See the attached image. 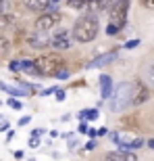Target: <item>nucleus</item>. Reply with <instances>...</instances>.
<instances>
[{"label":"nucleus","mask_w":154,"mask_h":161,"mask_svg":"<svg viewBox=\"0 0 154 161\" xmlns=\"http://www.w3.org/2000/svg\"><path fill=\"white\" fill-rule=\"evenodd\" d=\"M71 42H73L71 34L67 30H63L59 34H54L52 40H48V44H52V48H56V50H67V48L71 46Z\"/></svg>","instance_id":"nucleus-7"},{"label":"nucleus","mask_w":154,"mask_h":161,"mask_svg":"<svg viewBox=\"0 0 154 161\" xmlns=\"http://www.w3.org/2000/svg\"><path fill=\"white\" fill-rule=\"evenodd\" d=\"M29 46H33V48H44V46H48V40H46V38H42L40 31H38L36 36H29Z\"/></svg>","instance_id":"nucleus-15"},{"label":"nucleus","mask_w":154,"mask_h":161,"mask_svg":"<svg viewBox=\"0 0 154 161\" xmlns=\"http://www.w3.org/2000/svg\"><path fill=\"white\" fill-rule=\"evenodd\" d=\"M115 0H71L73 8H92V11H106L113 6Z\"/></svg>","instance_id":"nucleus-6"},{"label":"nucleus","mask_w":154,"mask_h":161,"mask_svg":"<svg viewBox=\"0 0 154 161\" xmlns=\"http://www.w3.org/2000/svg\"><path fill=\"white\" fill-rule=\"evenodd\" d=\"M54 90H56V88H46V90H42V94H44V96H48V94H52Z\"/></svg>","instance_id":"nucleus-28"},{"label":"nucleus","mask_w":154,"mask_h":161,"mask_svg":"<svg viewBox=\"0 0 154 161\" xmlns=\"http://www.w3.org/2000/svg\"><path fill=\"white\" fill-rule=\"evenodd\" d=\"M54 78H59V80H67V78H69V69H67V67H60L59 71L54 73Z\"/></svg>","instance_id":"nucleus-17"},{"label":"nucleus","mask_w":154,"mask_h":161,"mask_svg":"<svg viewBox=\"0 0 154 161\" xmlns=\"http://www.w3.org/2000/svg\"><path fill=\"white\" fill-rule=\"evenodd\" d=\"M29 124V117H21V119H19V125H27Z\"/></svg>","instance_id":"nucleus-29"},{"label":"nucleus","mask_w":154,"mask_h":161,"mask_svg":"<svg viewBox=\"0 0 154 161\" xmlns=\"http://www.w3.org/2000/svg\"><path fill=\"white\" fill-rule=\"evenodd\" d=\"M15 159H23V151H15Z\"/></svg>","instance_id":"nucleus-30"},{"label":"nucleus","mask_w":154,"mask_h":161,"mask_svg":"<svg viewBox=\"0 0 154 161\" xmlns=\"http://www.w3.org/2000/svg\"><path fill=\"white\" fill-rule=\"evenodd\" d=\"M77 130H79V132H88V124H85V121H83V124H79V128H77Z\"/></svg>","instance_id":"nucleus-26"},{"label":"nucleus","mask_w":154,"mask_h":161,"mask_svg":"<svg viewBox=\"0 0 154 161\" xmlns=\"http://www.w3.org/2000/svg\"><path fill=\"white\" fill-rule=\"evenodd\" d=\"M148 147H150V149H154V138H150V140H148Z\"/></svg>","instance_id":"nucleus-32"},{"label":"nucleus","mask_w":154,"mask_h":161,"mask_svg":"<svg viewBox=\"0 0 154 161\" xmlns=\"http://www.w3.org/2000/svg\"><path fill=\"white\" fill-rule=\"evenodd\" d=\"M77 117H79V119L83 121V119H85V111H79V113H77Z\"/></svg>","instance_id":"nucleus-31"},{"label":"nucleus","mask_w":154,"mask_h":161,"mask_svg":"<svg viewBox=\"0 0 154 161\" xmlns=\"http://www.w3.org/2000/svg\"><path fill=\"white\" fill-rule=\"evenodd\" d=\"M8 105H11V109H15V111H21V109H23V103L17 101V98H8Z\"/></svg>","instance_id":"nucleus-18"},{"label":"nucleus","mask_w":154,"mask_h":161,"mask_svg":"<svg viewBox=\"0 0 154 161\" xmlns=\"http://www.w3.org/2000/svg\"><path fill=\"white\" fill-rule=\"evenodd\" d=\"M131 92H133V84L131 82H121L119 86L113 88V94L108 98V109L113 113H119L131 105Z\"/></svg>","instance_id":"nucleus-2"},{"label":"nucleus","mask_w":154,"mask_h":161,"mask_svg":"<svg viewBox=\"0 0 154 161\" xmlns=\"http://www.w3.org/2000/svg\"><path fill=\"white\" fill-rule=\"evenodd\" d=\"M127 13H129V0H115L113 6L108 8L110 25H117L119 30H123L127 23Z\"/></svg>","instance_id":"nucleus-4"},{"label":"nucleus","mask_w":154,"mask_h":161,"mask_svg":"<svg viewBox=\"0 0 154 161\" xmlns=\"http://www.w3.org/2000/svg\"><path fill=\"white\" fill-rule=\"evenodd\" d=\"M106 161H137V157L131 151H113L106 155Z\"/></svg>","instance_id":"nucleus-9"},{"label":"nucleus","mask_w":154,"mask_h":161,"mask_svg":"<svg viewBox=\"0 0 154 161\" xmlns=\"http://www.w3.org/2000/svg\"><path fill=\"white\" fill-rule=\"evenodd\" d=\"M137 44H140V40H137V38H136V40H131V42H127V44H125V48H136Z\"/></svg>","instance_id":"nucleus-23"},{"label":"nucleus","mask_w":154,"mask_h":161,"mask_svg":"<svg viewBox=\"0 0 154 161\" xmlns=\"http://www.w3.org/2000/svg\"><path fill=\"white\" fill-rule=\"evenodd\" d=\"M67 2H71V0H67Z\"/></svg>","instance_id":"nucleus-35"},{"label":"nucleus","mask_w":154,"mask_h":161,"mask_svg":"<svg viewBox=\"0 0 154 161\" xmlns=\"http://www.w3.org/2000/svg\"><path fill=\"white\" fill-rule=\"evenodd\" d=\"M29 147H31V149H38V147H40V136H31Z\"/></svg>","instance_id":"nucleus-20"},{"label":"nucleus","mask_w":154,"mask_h":161,"mask_svg":"<svg viewBox=\"0 0 154 161\" xmlns=\"http://www.w3.org/2000/svg\"><path fill=\"white\" fill-rule=\"evenodd\" d=\"M0 11H2V0H0Z\"/></svg>","instance_id":"nucleus-34"},{"label":"nucleus","mask_w":154,"mask_h":161,"mask_svg":"<svg viewBox=\"0 0 154 161\" xmlns=\"http://www.w3.org/2000/svg\"><path fill=\"white\" fill-rule=\"evenodd\" d=\"M148 96H150V90L146 88L142 82L133 84V92H131V105H133V107H137V105L146 103V101H148Z\"/></svg>","instance_id":"nucleus-8"},{"label":"nucleus","mask_w":154,"mask_h":161,"mask_svg":"<svg viewBox=\"0 0 154 161\" xmlns=\"http://www.w3.org/2000/svg\"><path fill=\"white\" fill-rule=\"evenodd\" d=\"M142 73H144V78H146V82L154 86V61H150V63H146V65H144Z\"/></svg>","instance_id":"nucleus-14"},{"label":"nucleus","mask_w":154,"mask_h":161,"mask_svg":"<svg viewBox=\"0 0 154 161\" xmlns=\"http://www.w3.org/2000/svg\"><path fill=\"white\" fill-rule=\"evenodd\" d=\"M54 94H56V98H59V101H63V98H65V90H63V88H56V90H54Z\"/></svg>","instance_id":"nucleus-22"},{"label":"nucleus","mask_w":154,"mask_h":161,"mask_svg":"<svg viewBox=\"0 0 154 161\" xmlns=\"http://www.w3.org/2000/svg\"><path fill=\"white\" fill-rule=\"evenodd\" d=\"M142 6H146V8H154V0H142Z\"/></svg>","instance_id":"nucleus-24"},{"label":"nucleus","mask_w":154,"mask_h":161,"mask_svg":"<svg viewBox=\"0 0 154 161\" xmlns=\"http://www.w3.org/2000/svg\"><path fill=\"white\" fill-rule=\"evenodd\" d=\"M0 90L8 92L11 96H27L29 94V90H19L17 86H8V84H4V82H0Z\"/></svg>","instance_id":"nucleus-11"},{"label":"nucleus","mask_w":154,"mask_h":161,"mask_svg":"<svg viewBox=\"0 0 154 161\" xmlns=\"http://www.w3.org/2000/svg\"><path fill=\"white\" fill-rule=\"evenodd\" d=\"M19 67H21V69H23L25 73H29V75H36V65H33V61H21V63H19Z\"/></svg>","instance_id":"nucleus-16"},{"label":"nucleus","mask_w":154,"mask_h":161,"mask_svg":"<svg viewBox=\"0 0 154 161\" xmlns=\"http://www.w3.org/2000/svg\"><path fill=\"white\" fill-rule=\"evenodd\" d=\"M11 69H13V71H21V67H19V61H13V63H11Z\"/></svg>","instance_id":"nucleus-25"},{"label":"nucleus","mask_w":154,"mask_h":161,"mask_svg":"<svg viewBox=\"0 0 154 161\" xmlns=\"http://www.w3.org/2000/svg\"><path fill=\"white\" fill-rule=\"evenodd\" d=\"M2 130H8V124H6V119L0 121V132H2Z\"/></svg>","instance_id":"nucleus-27"},{"label":"nucleus","mask_w":154,"mask_h":161,"mask_svg":"<svg viewBox=\"0 0 154 161\" xmlns=\"http://www.w3.org/2000/svg\"><path fill=\"white\" fill-rule=\"evenodd\" d=\"M33 65H36L38 75H54L60 67H65L59 54H42L33 61Z\"/></svg>","instance_id":"nucleus-3"},{"label":"nucleus","mask_w":154,"mask_h":161,"mask_svg":"<svg viewBox=\"0 0 154 161\" xmlns=\"http://www.w3.org/2000/svg\"><path fill=\"white\" fill-rule=\"evenodd\" d=\"M50 2H54V4H56V2H59V0H50Z\"/></svg>","instance_id":"nucleus-33"},{"label":"nucleus","mask_w":154,"mask_h":161,"mask_svg":"<svg viewBox=\"0 0 154 161\" xmlns=\"http://www.w3.org/2000/svg\"><path fill=\"white\" fill-rule=\"evenodd\" d=\"M60 23V13H44L40 19L36 21V31H40V34H44V31H50L52 27H56V25Z\"/></svg>","instance_id":"nucleus-5"},{"label":"nucleus","mask_w":154,"mask_h":161,"mask_svg":"<svg viewBox=\"0 0 154 161\" xmlns=\"http://www.w3.org/2000/svg\"><path fill=\"white\" fill-rule=\"evenodd\" d=\"M119 31H121V30H119L117 25H108V27H106V34H108V36H115V34H119Z\"/></svg>","instance_id":"nucleus-19"},{"label":"nucleus","mask_w":154,"mask_h":161,"mask_svg":"<svg viewBox=\"0 0 154 161\" xmlns=\"http://www.w3.org/2000/svg\"><path fill=\"white\" fill-rule=\"evenodd\" d=\"M50 0H25V6L29 11H46V6Z\"/></svg>","instance_id":"nucleus-12"},{"label":"nucleus","mask_w":154,"mask_h":161,"mask_svg":"<svg viewBox=\"0 0 154 161\" xmlns=\"http://www.w3.org/2000/svg\"><path fill=\"white\" fill-rule=\"evenodd\" d=\"M96 117H98V111H85V119H90V121H94Z\"/></svg>","instance_id":"nucleus-21"},{"label":"nucleus","mask_w":154,"mask_h":161,"mask_svg":"<svg viewBox=\"0 0 154 161\" xmlns=\"http://www.w3.org/2000/svg\"><path fill=\"white\" fill-rule=\"evenodd\" d=\"M98 82H100V94H102V98H110V94H113V88H115V86H113V80L108 78L106 73H102Z\"/></svg>","instance_id":"nucleus-10"},{"label":"nucleus","mask_w":154,"mask_h":161,"mask_svg":"<svg viewBox=\"0 0 154 161\" xmlns=\"http://www.w3.org/2000/svg\"><path fill=\"white\" fill-rule=\"evenodd\" d=\"M98 30H100L98 17H96L94 13H85V15H81V17L75 21L73 31H71V38L75 42L88 44V42H92L96 36H98Z\"/></svg>","instance_id":"nucleus-1"},{"label":"nucleus","mask_w":154,"mask_h":161,"mask_svg":"<svg viewBox=\"0 0 154 161\" xmlns=\"http://www.w3.org/2000/svg\"><path fill=\"white\" fill-rule=\"evenodd\" d=\"M113 61H115V53H110V54H104V57H100V59H94L88 67H102V65L113 63Z\"/></svg>","instance_id":"nucleus-13"}]
</instances>
